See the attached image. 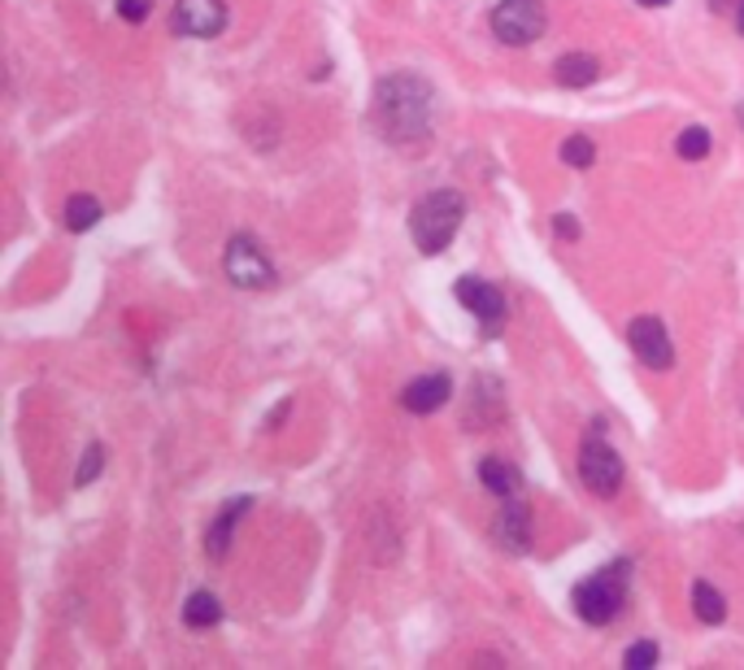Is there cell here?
Here are the masks:
<instances>
[{"label": "cell", "instance_id": "9", "mask_svg": "<svg viewBox=\"0 0 744 670\" xmlns=\"http://www.w3.org/2000/svg\"><path fill=\"white\" fill-rule=\"evenodd\" d=\"M627 340H632V353L645 361L648 370H671L675 366V349H671V336H666V327H662V318H636L632 327H627Z\"/></svg>", "mask_w": 744, "mask_h": 670}, {"label": "cell", "instance_id": "3", "mask_svg": "<svg viewBox=\"0 0 744 670\" xmlns=\"http://www.w3.org/2000/svg\"><path fill=\"white\" fill-rule=\"evenodd\" d=\"M627 574L632 567L627 562H609L605 570H596L593 579H584L575 588V614L593 627H605V622L618 619L623 601H627Z\"/></svg>", "mask_w": 744, "mask_h": 670}, {"label": "cell", "instance_id": "19", "mask_svg": "<svg viewBox=\"0 0 744 670\" xmlns=\"http://www.w3.org/2000/svg\"><path fill=\"white\" fill-rule=\"evenodd\" d=\"M710 144H714V140H710V131H705V127H688V131L679 136V144H675V149H679L684 161H701V157H710Z\"/></svg>", "mask_w": 744, "mask_h": 670}, {"label": "cell", "instance_id": "5", "mask_svg": "<svg viewBox=\"0 0 744 670\" xmlns=\"http://www.w3.org/2000/svg\"><path fill=\"white\" fill-rule=\"evenodd\" d=\"M222 266H227V279H231L236 288H245V292H261V288H270V283L279 279L275 261L266 258V249H261L252 236H231Z\"/></svg>", "mask_w": 744, "mask_h": 670}, {"label": "cell", "instance_id": "1", "mask_svg": "<svg viewBox=\"0 0 744 670\" xmlns=\"http://www.w3.org/2000/svg\"><path fill=\"white\" fill-rule=\"evenodd\" d=\"M431 118H436V92L423 74L414 70H397L384 74L375 83L370 97V122L388 144H423L431 136Z\"/></svg>", "mask_w": 744, "mask_h": 670}, {"label": "cell", "instance_id": "2", "mask_svg": "<svg viewBox=\"0 0 744 670\" xmlns=\"http://www.w3.org/2000/svg\"><path fill=\"white\" fill-rule=\"evenodd\" d=\"M462 218H466L462 192H453V188L427 192L418 206L409 209V236H414L418 253H431V258L445 253L453 236H457V227H462Z\"/></svg>", "mask_w": 744, "mask_h": 670}, {"label": "cell", "instance_id": "7", "mask_svg": "<svg viewBox=\"0 0 744 670\" xmlns=\"http://www.w3.org/2000/svg\"><path fill=\"white\" fill-rule=\"evenodd\" d=\"M170 27L175 36H188V40H214L227 27V0H179L170 13Z\"/></svg>", "mask_w": 744, "mask_h": 670}, {"label": "cell", "instance_id": "18", "mask_svg": "<svg viewBox=\"0 0 744 670\" xmlns=\"http://www.w3.org/2000/svg\"><path fill=\"white\" fill-rule=\"evenodd\" d=\"M562 161L575 166V170H588V166L596 161V144L588 140V136H571V140L562 144Z\"/></svg>", "mask_w": 744, "mask_h": 670}, {"label": "cell", "instance_id": "15", "mask_svg": "<svg viewBox=\"0 0 744 670\" xmlns=\"http://www.w3.org/2000/svg\"><path fill=\"white\" fill-rule=\"evenodd\" d=\"M693 614L701 622H710V627H718V622L727 619V601H723V592L714 583H705V579L693 583Z\"/></svg>", "mask_w": 744, "mask_h": 670}, {"label": "cell", "instance_id": "25", "mask_svg": "<svg viewBox=\"0 0 744 670\" xmlns=\"http://www.w3.org/2000/svg\"><path fill=\"white\" fill-rule=\"evenodd\" d=\"M636 4H648V9H657V4H671V0H636Z\"/></svg>", "mask_w": 744, "mask_h": 670}, {"label": "cell", "instance_id": "8", "mask_svg": "<svg viewBox=\"0 0 744 670\" xmlns=\"http://www.w3.org/2000/svg\"><path fill=\"white\" fill-rule=\"evenodd\" d=\"M453 292H457V301H462L466 310L479 318L484 336H500V327H505V297H500V288L475 279V274H466V279L453 283Z\"/></svg>", "mask_w": 744, "mask_h": 670}, {"label": "cell", "instance_id": "20", "mask_svg": "<svg viewBox=\"0 0 744 670\" xmlns=\"http://www.w3.org/2000/svg\"><path fill=\"white\" fill-rule=\"evenodd\" d=\"M657 658H662V649H657L653 640H641V644H632V649L623 653V667L627 670H648V667H657Z\"/></svg>", "mask_w": 744, "mask_h": 670}, {"label": "cell", "instance_id": "14", "mask_svg": "<svg viewBox=\"0 0 744 670\" xmlns=\"http://www.w3.org/2000/svg\"><path fill=\"white\" fill-rule=\"evenodd\" d=\"M479 479H484V488H488L493 497H500V501H509V497L523 492V474L505 462V458H484V462H479Z\"/></svg>", "mask_w": 744, "mask_h": 670}, {"label": "cell", "instance_id": "6", "mask_svg": "<svg viewBox=\"0 0 744 670\" xmlns=\"http://www.w3.org/2000/svg\"><path fill=\"white\" fill-rule=\"evenodd\" d=\"M493 31L500 44H532L545 36V4L540 0H500L493 9Z\"/></svg>", "mask_w": 744, "mask_h": 670}, {"label": "cell", "instance_id": "21", "mask_svg": "<svg viewBox=\"0 0 744 670\" xmlns=\"http://www.w3.org/2000/svg\"><path fill=\"white\" fill-rule=\"evenodd\" d=\"M100 466H105V449H100V444H88L83 462H79V470H75V488H88V483L100 474Z\"/></svg>", "mask_w": 744, "mask_h": 670}, {"label": "cell", "instance_id": "13", "mask_svg": "<svg viewBox=\"0 0 744 670\" xmlns=\"http://www.w3.org/2000/svg\"><path fill=\"white\" fill-rule=\"evenodd\" d=\"M596 74H601V66H596V57H588V52H566V57H557V66H553V79H557L562 88H571V92L588 88Z\"/></svg>", "mask_w": 744, "mask_h": 670}, {"label": "cell", "instance_id": "17", "mask_svg": "<svg viewBox=\"0 0 744 670\" xmlns=\"http://www.w3.org/2000/svg\"><path fill=\"white\" fill-rule=\"evenodd\" d=\"M218 619H222V606H218L214 592H192V597L183 601V622H188V627L205 631V627H214Z\"/></svg>", "mask_w": 744, "mask_h": 670}, {"label": "cell", "instance_id": "11", "mask_svg": "<svg viewBox=\"0 0 744 670\" xmlns=\"http://www.w3.org/2000/svg\"><path fill=\"white\" fill-rule=\"evenodd\" d=\"M448 397H453V379L448 374H423V379H414L400 392V406L409 413H436L448 406Z\"/></svg>", "mask_w": 744, "mask_h": 670}, {"label": "cell", "instance_id": "12", "mask_svg": "<svg viewBox=\"0 0 744 670\" xmlns=\"http://www.w3.org/2000/svg\"><path fill=\"white\" fill-rule=\"evenodd\" d=\"M248 506H252V497H236V501H227V506L218 510V518L209 522V531H205V553H209L214 562L227 558L231 536H236V522H240V514H248Z\"/></svg>", "mask_w": 744, "mask_h": 670}, {"label": "cell", "instance_id": "23", "mask_svg": "<svg viewBox=\"0 0 744 670\" xmlns=\"http://www.w3.org/2000/svg\"><path fill=\"white\" fill-rule=\"evenodd\" d=\"M553 231H557L562 240H579V222H575V213H557V222H553Z\"/></svg>", "mask_w": 744, "mask_h": 670}, {"label": "cell", "instance_id": "4", "mask_svg": "<svg viewBox=\"0 0 744 670\" xmlns=\"http://www.w3.org/2000/svg\"><path fill=\"white\" fill-rule=\"evenodd\" d=\"M579 479H584V488H593L596 497H618V488H623V458H618V449L605 440L601 427L584 436Z\"/></svg>", "mask_w": 744, "mask_h": 670}, {"label": "cell", "instance_id": "10", "mask_svg": "<svg viewBox=\"0 0 744 670\" xmlns=\"http://www.w3.org/2000/svg\"><path fill=\"white\" fill-rule=\"evenodd\" d=\"M496 540L509 553H527L532 549V506L523 497H509L505 510L496 514Z\"/></svg>", "mask_w": 744, "mask_h": 670}, {"label": "cell", "instance_id": "22", "mask_svg": "<svg viewBox=\"0 0 744 670\" xmlns=\"http://www.w3.org/2000/svg\"><path fill=\"white\" fill-rule=\"evenodd\" d=\"M152 9V0H118V13H122V22H145Z\"/></svg>", "mask_w": 744, "mask_h": 670}, {"label": "cell", "instance_id": "24", "mask_svg": "<svg viewBox=\"0 0 744 670\" xmlns=\"http://www.w3.org/2000/svg\"><path fill=\"white\" fill-rule=\"evenodd\" d=\"M714 9H723V13H736V27H741L744 36V0H710Z\"/></svg>", "mask_w": 744, "mask_h": 670}, {"label": "cell", "instance_id": "26", "mask_svg": "<svg viewBox=\"0 0 744 670\" xmlns=\"http://www.w3.org/2000/svg\"><path fill=\"white\" fill-rule=\"evenodd\" d=\"M741 122H744V104H741Z\"/></svg>", "mask_w": 744, "mask_h": 670}, {"label": "cell", "instance_id": "16", "mask_svg": "<svg viewBox=\"0 0 744 670\" xmlns=\"http://www.w3.org/2000/svg\"><path fill=\"white\" fill-rule=\"evenodd\" d=\"M100 213H105V209H100L97 197L75 192V197L66 201V227H70V231H92V227L100 222Z\"/></svg>", "mask_w": 744, "mask_h": 670}]
</instances>
